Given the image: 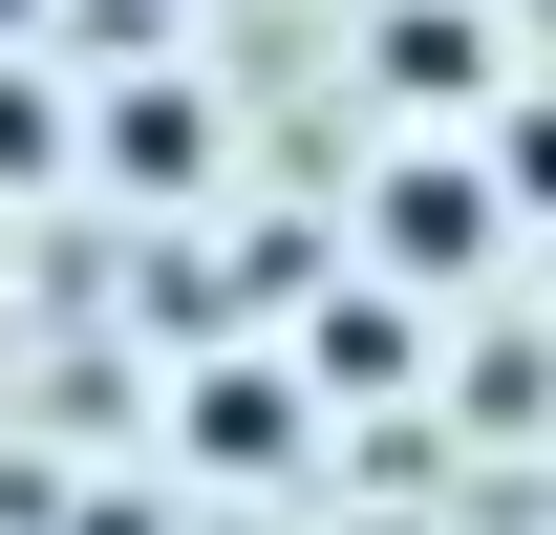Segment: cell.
I'll use <instances>...</instances> for the list:
<instances>
[{
  "mask_svg": "<svg viewBox=\"0 0 556 535\" xmlns=\"http://www.w3.org/2000/svg\"><path fill=\"white\" fill-rule=\"evenodd\" d=\"M471 236H492V194H471V172H407V194H386V258H407V278H450Z\"/></svg>",
  "mask_w": 556,
  "mask_h": 535,
  "instance_id": "6da1fadb",
  "label": "cell"
}]
</instances>
